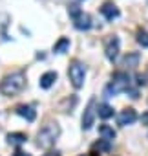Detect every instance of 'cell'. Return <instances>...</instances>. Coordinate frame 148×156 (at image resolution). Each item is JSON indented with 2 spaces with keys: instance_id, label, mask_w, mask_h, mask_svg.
<instances>
[{
  "instance_id": "44dd1931",
  "label": "cell",
  "mask_w": 148,
  "mask_h": 156,
  "mask_svg": "<svg viewBox=\"0 0 148 156\" xmlns=\"http://www.w3.org/2000/svg\"><path fill=\"white\" fill-rule=\"evenodd\" d=\"M141 121H143V123H146V125H148V112H146V114H144V116H143V118H141Z\"/></svg>"
},
{
  "instance_id": "d6986e66",
  "label": "cell",
  "mask_w": 148,
  "mask_h": 156,
  "mask_svg": "<svg viewBox=\"0 0 148 156\" xmlns=\"http://www.w3.org/2000/svg\"><path fill=\"white\" fill-rule=\"evenodd\" d=\"M68 13H69V17H71V19H75V17H77L79 13H82V11L79 9V6H77V4H71V6L68 8Z\"/></svg>"
},
{
  "instance_id": "2e32d148",
  "label": "cell",
  "mask_w": 148,
  "mask_h": 156,
  "mask_svg": "<svg viewBox=\"0 0 148 156\" xmlns=\"http://www.w3.org/2000/svg\"><path fill=\"white\" fill-rule=\"evenodd\" d=\"M68 48H69V39H68V37H60L59 42H55L53 51H55V53H64Z\"/></svg>"
},
{
  "instance_id": "ba28073f",
  "label": "cell",
  "mask_w": 148,
  "mask_h": 156,
  "mask_svg": "<svg viewBox=\"0 0 148 156\" xmlns=\"http://www.w3.org/2000/svg\"><path fill=\"white\" fill-rule=\"evenodd\" d=\"M73 26H75V30H81V31H86L92 28V17L88 13H79L75 19H73Z\"/></svg>"
},
{
  "instance_id": "7c38bea8",
  "label": "cell",
  "mask_w": 148,
  "mask_h": 156,
  "mask_svg": "<svg viewBox=\"0 0 148 156\" xmlns=\"http://www.w3.org/2000/svg\"><path fill=\"white\" fill-rule=\"evenodd\" d=\"M6 140H8L9 145H22V143H26L28 136H26L24 132H9V134L6 136Z\"/></svg>"
},
{
  "instance_id": "7a4b0ae2",
  "label": "cell",
  "mask_w": 148,
  "mask_h": 156,
  "mask_svg": "<svg viewBox=\"0 0 148 156\" xmlns=\"http://www.w3.org/2000/svg\"><path fill=\"white\" fill-rule=\"evenodd\" d=\"M60 136V127L57 121H49L46 123L39 132H37V145L42 149H49L51 145H55V141Z\"/></svg>"
},
{
  "instance_id": "52a82bcc",
  "label": "cell",
  "mask_w": 148,
  "mask_h": 156,
  "mask_svg": "<svg viewBox=\"0 0 148 156\" xmlns=\"http://www.w3.org/2000/svg\"><path fill=\"white\" fill-rule=\"evenodd\" d=\"M135 119H137V112H135L133 108H124V110H121L119 116H117V125L126 127V125H132Z\"/></svg>"
},
{
  "instance_id": "4fadbf2b",
  "label": "cell",
  "mask_w": 148,
  "mask_h": 156,
  "mask_svg": "<svg viewBox=\"0 0 148 156\" xmlns=\"http://www.w3.org/2000/svg\"><path fill=\"white\" fill-rule=\"evenodd\" d=\"M137 64H139V53L130 51V53L124 55V59H123V66H126V68H135Z\"/></svg>"
},
{
  "instance_id": "30bf717a",
  "label": "cell",
  "mask_w": 148,
  "mask_h": 156,
  "mask_svg": "<svg viewBox=\"0 0 148 156\" xmlns=\"http://www.w3.org/2000/svg\"><path fill=\"white\" fill-rule=\"evenodd\" d=\"M15 112L18 114V116H22L26 121H35V118H37V112H35V108L33 107H29V105H18L17 108H15Z\"/></svg>"
},
{
  "instance_id": "ffe728a7",
  "label": "cell",
  "mask_w": 148,
  "mask_h": 156,
  "mask_svg": "<svg viewBox=\"0 0 148 156\" xmlns=\"http://www.w3.org/2000/svg\"><path fill=\"white\" fill-rule=\"evenodd\" d=\"M13 156H31V154H29V152H24V151H17Z\"/></svg>"
},
{
  "instance_id": "9a60e30c",
  "label": "cell",
  "mask_w": 148,
  "mask_h": 156,
  "mask_svg": "<svg viewBox=\"0 0 148 156\" xmlns=\"http://www.w3.org/2000/svg\"><path fill=\"white\" fill-rule=\"evenodd\" d=\"M97 114H99V118L108 119V118L113 116V108L110 105H106V103H101V105H97Z\"/></svg>"
},
{
  "instance_id": "ac0fdd59",
  "label": "cell",
  "mask_w": 148,
  "mask_h": 156,
  "mask_svg": "<svg viewBox=\"0 0 148 156\" xmlns=\"http://www.w3.org/2000/svg\"><path fill=\"white\" fill-rule=\"evenodd\" d=\"M137 42H139L141 46L148 48V33L143 31V30H139V31H137Z\"/></svg>"
},
{
  "instance_id": "8fae6325",
  "label": "cell",
  "mask_w": 148,
  "mask_h": 156,
  "mask_svg": "<svg viewBox=\"0 0 148 156\" xmlns=\"http://www.w3.org/2000/svg\"><path fill=\"white\" fill-rule=\"evenodd\" d=\"M55 81H57V72H46V73H42L39 83H40V88L48 90V88H51L55 85Z\"/></svg>"
},
{
  "instance_id": "5bb4252c",
  "label": "cell",
  "mask_w": 148,
  "mask_h": 156,
  "mask_svg": "<svg viewBox=\"0 0 148 156\" xmlns=\"http://www.w3.org/2000/svg\"><path fill=\"white\" fill-rule=\"evenodd\" d=\"M99 134H101L103 140H106V141H110V143L115 140V130H113L110 125H101V127H99Z\"/></svg>"
},
{
  "instance_id": "8992f818",
  "label": "cell",
  "mask_w": 148,
  "mask_h": 156,
  "mask_svg": "<svg viewBox=\"0 0 148 156\" xmlns=\"http://www.w3.org/2000/svg\"><path fill=\"white\" fill-rule=\"evenodd\" d=\"M119 46H121V42H119V37H115V35H110L106 41H104V55H106V59L108 61H115L117 59V55H119Z\"/></svg>"
},
{
  "instance_id": "277c9868",
  "label": "cell",
  "mask_w": 148,
  "mask_h": 156,
  "mask_svg": "<svg viewBox=\"0 0 148 156\" xmlns=\"http://www.w3.org/2000/svg\"><path fill=\"white\" fill-rule=\"evenodd\" d=\"M68 77L73 85V88H82L84 85V77H86V68L81 61H71L68 68Z\"/></svg>"
},
{
  "instance_id": "9c48e42d",
  "label": "cell",
  "mask_w": 148,
  "mask_h": 156,
  "mask_svg": "<svg viewBox=\"0 0 148 156\" xmlns=\"http://www.w3.org/2000/svg\"><path fill=\"white\" fill-rule=\"evenodd\" d=\"M101 13H103V17H104L106 20L119 19V15H121L119 8H117L115 4H112V2H104V4H103V8H101Z\"/></svg>"
},
{
  "instance_id": "3957f363",
  "label": "cell",
  "mask_w": 148,
  "mask_h": 156,
  "mask_svg": "<svg viewBox=\"0 0 148 156\" xmlns=\"http://www.w3.org/2000/svg\"><path fill=\"white\" fill-rule=\"evenodd\" d=\"M132 87V79H130V75L126 72H115L112 75V81L108 83V87L104 88V96L106 98H112L119 92H128Z\"/></svg>"
},
{
  "instance_id": "e0dca14e",
  "label": "cell",
  "mask_w": 148,
  "mask_h": 156,
  "mask_svg": "<svg viewBox=\"0 0 148 156\" xmlns=\"http://www.w3.org/2000/svg\"><path fill=\"white\" fill-rule=\"evenodd\" d=\"M93 149L103 151V152H108V151L112 149V143H110V141H106V140H99V141H95V143H93Z\"/></svg>"
},
{
  "instance_id": "5b68a950",
  "label": "cell",
  "mask_w": 148,
  "mask_h": 156,
  "mask_svg": "<svg viewBox=\"0 0 148 156\" xmlns=\"http://www.w3.org/2000/svg\"><path fill=\"white\" fill-rule=\"evenodd\" d=\"M95 116H97V101L90 99V103H88V107L84 108V114H82V130H90L93 127Z\"/></svg>"
},
{
  "instance_id": "6da1fadb",
  "label": "cell",
  "mask_w": 148,
  "mask_h": 156,
  "mask_svg": "<svg viewBox=\"0 0 148 156\" xmlns=\"http://www.w3.org/2000/svg\"><path fill=\"white\" fill-rule=\"evenodd\" d=\"M26 87V75L24 72H11L8 75L2 77V81H0V94L2 96H17L24 90Z\"/></svg>"
},
{
  "instance_id": "7402d4cb",
  "label": "cell",
  "mask_w": 148,
  "mask_h": 156,
  "mask_svg": "<svg viewBox=\"0 0 148 156\" xmlns=\"http://www.w3.org/2000/svg\"><path fill=\"white\" fill-rule=\"evenodd\" d=\"M48 156H59V154H57V152H49Z\"/></svg>"
}]
</instances>
